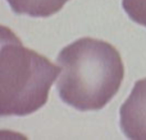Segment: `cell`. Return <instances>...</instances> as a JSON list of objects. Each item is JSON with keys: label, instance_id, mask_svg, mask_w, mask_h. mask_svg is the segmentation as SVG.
I'll return each mask as SVG.
<instances>
[{"label": "cell", "instance_id": "3", "mask_svg": "<svg viewBox=\"0 0 146 140\" xmlns=\"http://www.w3.org/2000/svg\"><path fill=\"white\" fill-rule=\"evenodd\" d=\"M121 129L133 140H146V78L136 82L119 111Z\"/></svg>", "mask_w": 146, "mask_h": 140}, {"label": "cell", "instance_id": "1", "mask_svg": "<svg viewBox=\"0 0 146 140\" xmlns=\"http://www.w3.org/2000/svg\"><path fill=\"white\" fill-rule=\"evenodd\" d=\"M62 71L59 97L80 111H99L118 93L124 78L119 51L109 42L83 37L66 46L56 58Z\"/></svg>", "mask_w": 146, "mask_h": 140}, {"label": "cell", "instance_id": "2", "mask_svg": "<svg viewBox=\"0 0 146 140\" xmlns=\"http://www.w3.org/2000/svg\"><path fill=\"white\" fill-rule=\"evenodd\" d=\"M60 71V66L23 46L9 28L1 27L0 115L27 116L44 107Z\"/></svg>", "mask_w": 146, "mask_h": 140}, {"label": "cell", "instance_id": "4", "mask_svg": "<svg viewBox=\"0 0 146 140\" xmlns=\"http://www.w3.org/2000/svg\"><path fill=\"white\" fill-rule=\"evenodd\" d=\"M15 14L46 18L58 13L69 0H7Z\"/></svg>", "mask_w": 146, "mask_h": 140}, {"label": "cell", "instance_id": "5", "mask_svg": "<svg viewBox=\"0 0 146 140\" xmlns=\"http://www.w3.org/2000/svg\"><path fill=\"white\" fill-rule=\"evenodd\" d=\"M122 7L135 23L146 27V0H122Z\"/></svg>", "mask_w": 146, "mask_h": 140}]
</instances>
